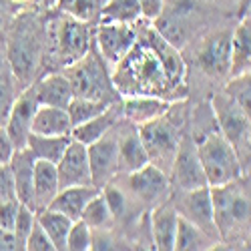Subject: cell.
Listing matches in <instances>:
<instances>
[{
  "label": "cell",
  "instance_id": "f1b7e54d",
  "mask_svg": "<svg viewBox=\"0 0 251 251\" xmlns=\"http://www.w3.org/2000/svg\"><path fill=\"white\" fill-rule=\"evenodd\" d=\"M215 239L209 237L205 231L193 223H189L187 219L179 217L177 221V231H175V245L173 249L179 251H193V249H211L215 247Z\"/></svg>",
  "mask_w": 251,
  "mask_h": 251
},
{
  "label": "cell",
  "instance_id": "8992f818",
  "mask_svg": "<svg viewBox=\"0 0 251 251\" xmlns=\"http://www.w3.org/2000/svg\"><path fill=\"white\" fill-rule=\"evenodd\" d=\"M139 137L143 141V147L147 151L149 163L157 165L159 169H171V163L175 159L177 147H179V135L171 121H167V115L149 121L145 125H139Z\"/></svg>",
  "mask_w": 251,
  "mask_h": 251
},
{
  "label": "cell",
  "instance_id": "83f0119b",
  "mask_svg": "<svg viewBox=\"0 0 251 251\" xmlns=\"http://www.w3.org/2000/svg\"><path fill=\"white\" fill-rule=\"evenodd\" d=\"M71 143V135H36L30 133L26 141V149L34 155V159L50 161L56 165V161L62 157L65 149Z\"/></svg>",
  "mask_w": 251,
  "mask_h": 251
},
{
  "label": "cell",
  "instance_id": "74e56055",
  "mask_svg": "<svg viewBox=\"0 0 251 251\" xmlns=\"http://www.w3.org/2000/svg\"><path fill=\"white\" fill-rule=\"evenodd\" d=\"M25 249L28 251H54V243L50 241V237L47 235V231L40 227L38 221H34L30 233L25 239Z\"/></svg>",
  "mask_w": 251,
  "mask_h": 251
},
{
  "label": "cell",
  "instance_id": "bcb514c9",
  "mask_svg": "<svg viewBox=\"0 0 251 251\" xmlns=\"http://www.w3.org/2000/svg\"><path fill=\"white\" fill-rule=\"evenodd\" d=\"M0 249H23L14 237L12 231H6V229H0Z\"/></svg>",
  "mask_w": 251,
  "mask_h": 251
},
{
  "label": "cell",
  "instance_id": "e575fe53",
  "mask_svg": "<svg viewBox=\"0 0 251 251\" xmlns=\"http://www.w3.org/2000/svg\"><path fill=\"white\" fill-rule=\"evenodd\" d=\"M91 247H93V229L82 219L73 221V225L69 229V235H67L65 249H71V251H89Z\"/></svg>",
  "mask_w": 251,
  "mask_h": 251
},
{
  "label": "cell",
  "instance_id": "ab89813d",
  "mask_svg": "<svg viewBox=\"0 0 251 251\" xmlns=\"http://www.w3.org/2000/svg\"><path fill=\"white\" fill-rule=\"evenodd\" d=\"M8 71L10 67L4 71H0V127L6 121V115L10 111V104L14 100V93H12V78H8Z\"/></svg>",
  "mask_w": 251,
  "mask_h": 251
},
{
  "label": "cell",
  "instance_id": "9a60e30c",
  "mask_svg": "<svg viewBox=\"0 0 251 251\" xmlns=\"http://www.w3.org/2000/svg\"><path fill=\"white\" fill-rule=\"evenodd\" d=\"M127 185L131 193L143 203H157L169 193V177L153 163H147L135 171H129Z\"/></svg>",
  "mask_w": 251,
  "mask_h": 251
},
{
  "label": "cell",
  "instance_id": "44dd1931",
  "mask_svg": "<svg viewBox=\"0 0 251 251\" xmlns=\"http://www.w3.org/2000/svg\"><path fill=\"white\" fill-rule=\"evenodd\" d=\"M100 189L97 185H75V187H62L58 189V193L54 195V199L50 201L49 209L58 211L62 215L71 217L73 221L80 219L82 209L85 205L99 193Z\"/></svg>",
  "mask_w": 251,
  "mask_h": 251
},
{
  "label": "cell",
  "instance_id": "d590c367",
  "mask_svg": "<svg viewBox=\"0 0 251 251\" xmlns=\"http://www.w3.org/2000/svg\"><path fill=\"white\" fill-rule=\"evenodd\" d=\"M34 221H36V211L20 203V205H18V211H16V219H14L12 233H14L16 241L23 245V249H25V239H26V235L30 233Z\"/></svg>",
  "mask_w": 251,
  "mask_h": 251
},
{
  "label": "cell",
  "instance_id": "e0dca14e",
  "mask_svg": "<svg viewBox=\"0 0 251 251\" xmlns=\"http://www.w3.org/2000/svg\"><path fill=\"white\" fill-rule=\"evenodd\" d=\"M169 109H171V102L167 99L153 97V95H127L121 104V115L131 125L139 127V125H145L167 115Z\"/></svg>",
  "mask_w": 251,
  "mask_h": 251
},
{
  "label": "cell",
  "instance_id": "7bdbcfd3",
  "mask_svg": "<svg viewBox=\"0 0 251 251\" xmlns=\"http://www.w3.org/2000/svg\"><path fill=\"white\" fill-rule=\"evenodd\" d=\"M163 2L165 0H139L141 16L147 18V20H157L163 12Z\"/></svg>",
  "mask_w": 251,
  "mask_h": 251
},
{
  "label": "cell",
  "instance_id": "60d3db41",
  "mask_svg": "<svg viewBox=\"0 0 251 251\" xmlns=\"http://www.w3.org/2000/svg\"><path fill=\"white\" fill-rule=\"evenodd\" d=\"M8 199H16V189H14L10 165L2 163L0 165V201H8Z\"/></svg>",
  "mask_w": 251,
  "mask_h": 251
},
{
  "label": "cell",
  "instance_id": "277c9868",
  "mask_svg": "<svg viewBox=\"0 0 251 251\" xmlns=\"http://www.w3.org/2000/svg\"><path fill=\"white\" fill-rule=\"evenodd\" d=\"M65 76L71 82L75 97L93 99V100H113V82L107 75L100 54H93L91 50L67 67Z\"/></svg>",
  "mask_w": 251,
  "mask_h": 251
},
{
  "label": "cell",
  "instance_id": "7402d4cb",
  "mask_svg": "<svg viewBox=\"0 0 251 251\" xmlns=\"http://www.w3.org/2000/svg\"><path fill=\"white\" fill-rule=\"evenodd\" d=\"M58 175L56 165L50 161L36 159L34 161V179H32V193H34V211L47 209L54 195L58 193Z\"/></svg>",
  "mask_w": 251,
  "mask_h": 251
},
{
  "label": "cell",
  "instance_id": "5bb4252c",
  "mask_svg": "<svg viewBox=\"0 0 251 251\" xmlns=\"http://www.w3.org/2000/svg\"><path fill=\"white\" fill-rule=\"evenodd\" d=\"M56 175H58L60 189L62 187H75V185H93L87 145L71 139L69 147L56 161Z\"/></svg>",
  "mask_w": 251,
  "mask_h": 251
},
{
  "label": "cell",
  "instance_id": "cb8c5ba5",
  "mask_svg": "<svg viewBox=\"0 0 251 251\" xmlns=\"http://www.w3.org/2000/svg\"><path fill=\"white\" fill-rule=\"evenodd\" d=\"M38 104H49V107L67 109L73 100V89L65 75H47L40 78L36 85H32Z\"/></svg>",
  "mask_w": 251,
  "mask_h": 251
},
{
  "label": "cell",
  "instance_id": "b9f144b4",
  "mask_svg": "<svg viewBox=\"0 0 251 251\" xmlns=\"http://www.w3.org/2000/svg\"><path fill=\"white\" fill-rule=\"evenodd\" d=\"M18 199H8V201H0V229H6L12 231L14 227V219H16V211H18Z\"/></svg>",
  "mask_w": 251,
  "mask_h": 251
},
{
  "label": "cell",
  "instance_id": "8fae6325",
  "mask_svg": "<svg viewBox=\"0 0 251 251\" xmlns=\"http://www.w3.org/2000/svg\"><path fill=\"white\" fill-rule=\"evenodd\" d=\"M36 107H38V100H36V95H34L32 87H26L12 100L10 111H8L6 121H4V129H6V133H8V137L14 145V151L26 147Z\"/></svg>",
  "mask_w": 251,
  "mask_h": 251
},
{
  "label": "cell",
  "instance_id": "f546056e",
  "mask_svg": "<svg viewBox=\"0 0 251 251\" xmlns=\"http://www.w3.org/2000/svg\"><path fill=\"white\" fill-rule=\"evenodd\" d=\"M36 221L40 223V227L47 231V235L50 237V241L54 243V249H65L67 245V235L69 229L73 225V219L62 215L58 211H52V209H40L36 211Z\"/></svg>",
  "mask_w": 251,
  "mask_h": 251
},
{
  "label": "cell",
  "instance_id": "484cf974",
  "mask_svg": "<svg viewBox=\"0 0 251 251\" xmlns=\"http://www.w3.org/2000/svg\"><path fill=\"white\" fill-rule=\"evenodd\" d=\"M71 117L67 109L49 107V104H38L32 117L30 133L36 135H71Z\"/></svg>",
  "mask_w": 251,
  "mask_h": 251
},
{
  "label": "cell",
  "instance_id": "2e32d148",
  "mask_svg": "<svg viewBox=\"0 0 251 251\" xmlns=\"http://www.w3.org/2000/svg\"><path fill=\"white\" fill-rule=\"evenodd\" d=\"M229 60H231V34L229 32H215L203 40L197 52V62L207 75L217 78L229 75Z\"/></svg>",
  "mask_w": 251,
  "mask_h": 251
},
{
  "label": "cell",
  "instance_id": "30bf717a",
  "mask_svg": "<svg viewBox=\"0 0 251 251\" xmlns=\"http://www.w3.org/2000/svg\"><path fill=\"white\" fill-rule=\"evenodd\" d=\"M173 183L179 191L199 189V187H209L205 179L203 165L197 155V143L191 139H181L175 153V159L171 163Z\"/></svg>",
  "mask_w": 251,
  "mask_h": 251
},
{
  "label": "cell",
  "instance_id": "4dcf8cb0",
  "mask_svg": "<svg viewBox=\"0 0 251 251\" xmlns=\"http://www.w3.org/2000/svg\"><path fill=\"white\" fill-rule=\"evenodd\" d=\"M100 23H123L135 25L141 18V4L139 0H107L99 8Z\"/></svg>",
  "mask_w": 251,
  "mask_h": 251
},
{
  "label": "cell",
  "instance_id": "7dc6e473",
  "mask_svg": "<svg viewBox=\"0 0 251 251\" xmlns=\"http://www.w3.org/2000/svg\"><path fill=\"white\" fill-rule=\"evenodd\" d=\"M14 2H16L18 6H23V4H28V2H30V0H14Z\"/></svg>",
  "mask_w": 251,
  "mask_h": 251
},
{
  "label": "cell",
  "instance_id": "ac0fdd59",
  "mask_svg": "<svg viewBox=\"0 0 251 251\" xmlns=\"http://www.w3.org/2000/svg\"><path fill=\"white\" fill-rule=\"evenodd\" d=\"M241 179V177H239ZM209 187L211 193V209H213V221L217 227V233L221 239H229L231 231H235V221H233V197L237 189V181Z\"/></svg>",
  "mask_w": 251,
  "mask_h": 251
},
{
  "label": "cell",
  "instance_id": "7c38bea8",
  "mask_svg": "<svg viewBox=\"0 0 251 251\" xmlns=\"http://www.w3.org/2000/svg\"><path fill=\"white\" fill-rule=\"evenodd\" d=\"M87 155H89V167H91V177L93 185L99 189L109 183L119 173V143L117 137L109 131L95 143L87 145Z\"/></svg>",
  "mask_w": 251,
  "mask_h": 251
},
{
  "label": "cell",
  "instance_id": "ee69618b",
  "mask_svg": "<svg viewBox=\"0 0 251 251\" xmlns=\"http://www.w3.org/2000/svg\"><path fill=\"white\" fill-rule=\"evenodd\" d=\"M12 153H14V145H12V141H10L8 133H6V129L0 127V165L8 163L10 157H12Z\"/></svg>",
  "mask_w": 251,
  "mask_h": 251
},
{
  "label": "cell",
  "instance_id": "3957f363",
  "mask_svg": "<svg viewBox=\"0 0 251 251\" xmlns=\"http://www.w3.org/2000/svg\"><path fill=\"white\" fill-rule=\"evenodd\" d=\"M197 155L203 165L205 179L209 187L231 183L243 177V165L229 143L219 131L207 133L197 145Z\"/></svg>",
  "mask_w": 251,
  "mask_h": 251
},
{
  "label": "cell",
  "instance_id": "6da1fadb",
  "mask_svg": "<svg viewBox=\"0 0 251 251\" xmlns=\"http://www.w3.org/2000/svg\"><path fill=\"white\" fill-rule=\"evenodd\" d=\"M111 82L123 97L153 95L167 99L173 91H177V87L167 76L161 60L139 36L131 50L115 65Z\"/></svg>",
  "mask_w": 251,
  "mask_h": 251
},
{
  "label": "cell",
  "instance_id": "f6af8a7d",
  "mask_svg": "<svg viewBox=\"0 0 251 251\" xmlns=\"http://www.w3.org/2000/svg\"><path fill=\"white\" fill-rule=\"evenodd\" d=\"M18 4L14 0H0V26H4L8 20H12L18 12Z\"/></svg>",
  "mask_w": 251,
  "mask_h": 251
},
{
  "label": "cell",
  "instance_id": "52a82bcc",
  "mask_svg": "<svg viewBox=\"0 0 251 251\" xmlns=\"http://www.w3.org/2000/svg\"><path fill=\"white\" fill-rule=\"evenodd\" d=\"M91 23H82V20L65 14L52 25V43L56 49V56L65 67L73 65L75 60L91 50Z\"/></svg>",
  "mask_w": 251,
  "mask_h": 251
},
{
  "label": "cell",
  "instance_id": "5b68a950",
  "mask_svg": "<svg viewBox=\"0 0 251 251\" xmlns=\"http://www.w3.org/2000/svg\"><path fill=\"white\" fill-rule=\"evenodd\" d=\"M211 107L215 121L219 125V133L233 145V149L245 169L249 165V115L227 93L215 95L211 100Z\"/></svg>",
  "mask_w": 251,
  "mask_h": 251
},
{
  "label": "cell",
  "instance_id": "d6986e66",
  "mask_svg": "<svg viewBox=\"0 0 251 251\" xmlns=\"http://www.w3.org/2000/svg\"><path fill=\"white\" fill-rule=\"evenodd\" d=\"M34 155L25 147L16 149L8 161L12 179H14V189H16V199L34 209V193H32V179H34Z\"/></svg>",
  "mask_w": 251,
  "mask_h": 251
},
{
  "label": "cell",
  "instance_id": "d4e9b609",
  "mask_svg": "<svg viewBox=\"0 0 251 251\" xmlns=\"http://www.w3.org/2000/svg\"><path fill=\"white\" fill-rule=\"evenodd\" d=\"M251 67V23L249 14L241 18L239 26L231 36V60H229V76H239L249 73Z\"/></svg>",
  "mask_w": 251,
  "mask_h": 251
},
{
  "label": "cell",
  "instance_id": "836d02e7",
  "mask_svg": "<svg viewBox=\"0 0 251 251\" xmlns=\"http://www.w3.org/2000/svg\"><path fill=\"white\" fill-rule=\"evenodd\" d=\"M56 8L82 23H93L99 14V0H56Z\"/></svg>",
  "mask_w": 251,
  "mask_h": 251
},
{
  "label": "cell",
  "instance_id": "9c48e42d",
  "mask_svg": "<svg viewBox=\"0 0 251 251\" xmlns=\"http://www.w3.org/2000/svg\"><path fill=\"white\" fill-rule=\"evenodd\" d=\"M95 38L99 45L100 58L107 62L111 69H115L117 62L137 43V28H135V25L100 23L95 30Z\"/></svg>",
  "mask_w": 251,
  "mask_h": 251
},
{
  "label": "cell",
  "instance_id": "d6a6232c",
  "mask_svg": "<svg viewBox=\"0 0 251 251\" xmlns=\"http://www.w3.org/2000/svg\"><path fill=\"white\" fill-rule=\"evenodd\" d=\"M109 100H93V99H80V97H73V100L69 102L67 113L71 117V125L76 127V125L85 123L97 115H100L104 109L109 107Z\"/></svg>",
  "mask_w": 251,
  "mask_h": 251
},
{
  "label": "cell",
  "instance_id": "7a4b0ae2",
  "mask_svg": "<svg viewBox=\"0 0 251 251\" xmlns=\"http://www.w3.org/2000/svg\"><path fill=\"white\" fill-rule=\"evenodd\" d=\"M6 62L20 85H26L34 76L40 62V32L34 16L25 14L14 23L6 47Z\"/></svg>",
  "mask_w": 251,
  "mask_h": 251
},
{
  "label": "cell",
  "instance_id": "ba28073f",
  "mask_svg": "<svg viewBox=\"0 0 251 251\" xmlns=\"http://www.w3.org/2000/svg\"><path fill=\"white\" fill-rule=\"evenodd\" d=\"M173 205L177 209L179 217L187 219L189 223L197 225L201 231H205L209 237L219 241V233L213 221V209H211V193L209 187H199V189L179 191V195L173 199Z\"/></svg>",
  "mask_w": 251,
  "mask_h": 251
},
{
  "label": "cell",
  "instance_id": "8d00e7d4",
  "mask_svg": "<svg viewBox=\"0 0 251 251\" xmlns=\"http://www.w3.org/2000/svg\"><path fill=\"white\" fill-rule=\"evenodd\" d=\"M227 95L231 97L247 115H251V104H249V100H251L249 73H243V75H239V76H233V82L229 85V93H227Z\"/></svg>",
  "mask_w": 251,
  "mask_h": 251
},
{
  "label": "cell",
  "instance_id": "4316f807",
  "mask_svg": "<svg viewBox=\"0 0 251 251\" xmlns=\"http://www.w3.org/2000/svg\"><path fill=\"white\" fill-rule=\"evenodd\" d=\"M119 143V167L123 171H135L139 167L147 165L149 157L143 147V141L139 137V129H127L123 135L117 137Z\"/></svg>",
  "mask_w": 251,
  "mask_h": 251
},
{
  "label": "cell",
  "instance_id": "4fadbf2b",
  "mask_svg": "<svg viewBox=\"0 0 251 251\" xmlns=\"http://www.w3.org/2000/svg\"><path fill=\"white\" fill-rule=\"evenodd\" d=\"M137 36L143 40L145 45H147L155 56L161 60V65L167 73V76H169V80L173 82V85L177 89L185 87L183 82H185V75H187V67H185V60L183 56L179 54L177 47L171 45L169 40H167L155 26H145L143 30H137Z\"/></svg>",
  "mask_w": 251,
  "mask_h": 251
},
{
  "label": "cell",
  "instance_id": "603a6c76",
  "mask_svg": "<svg viewBox=\"0 0 251 251\" xmlns=\"http://www.w3.org/2000/svg\"><path fill=\"white\" fill-rule=\"evenodd\" d=\"M119 115H121L119 104L111 102L100 115H97V117H93V119H89L85 123L76 125V127H73L71 129V139L78 141L82 145H91L97 139H100L104 133L113 131V127L119 123Z\"/></svg>",
  "mask_w": 251,
  "mask_h": 251
},
{
  "label": "cell",
  "instance_id": "1f68e13d",
  "mask_svg": "<svg viewBox=\"0 0 251 251\" xmlns=\"http://www.w3.org/2000/svg\"><path fill=\"white\" fill-rule=\"evenodd\" d=\"M80 219L85 221L91 229H109V225L113 223L115 217H113L111 209L107 205V199H104V195L100 191L85 205Z\"/></svg>",
  "mask_w": 251,
  "mask_h": 251
},
{
  "label": "cell",
  "instance_id": "ffe728a7",
  "mask_svg": "<svg viewBox=\"0 0 251 251\" xmlns=\"http://www.w3.org/2000/svg\"><path fill=\"white\" fill-rule=\"evenodd\" d=\"M177 221H179V213L173 201H163L151 211V235L155 249L173 251Z\"/></svg>",
  "mask_w": 251,
  "mask_h": 251
},
{
  "label": "cell",
  "instance_id": "f35d334b",
  "mask_svg": "<svg viewBox=\"0 0 251 251\" xmlns=\"http://www.w3.org/2000/svg\"><path fill=\"white\" fill-rule=\"evenodd\" d=\"M100 193L104 195V199H107V205L111 209L113 217L125 215V209H127V199H125V193L119 189V187L111 185V181H109V183H104L100 187Z\"/></svg>",
  "mask_w": 251,
  "mask_h": 251
}]
</instances>
